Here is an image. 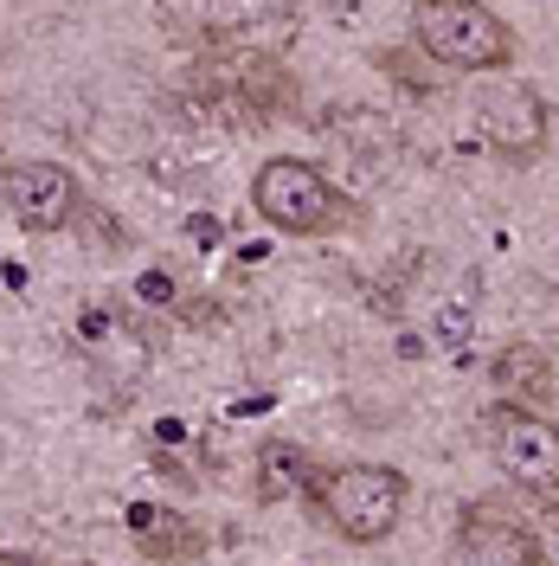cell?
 <instances>
[{
    "instance_id": "obj_1",
    "label": "cell",
    "mask_w": 559,
    "mask_h": 566,
    "mask_svg": "<svg viewBox=\"0 0 559 566\" xmlns=\"http://www.w3.org/2000/svg\"><path fill=\"white\" fill-rule=\"evenodd\" d=\"M405 476L392 463H335L315 476V509L328 515V528L348 534L354 547H373V541H392L399 522H405Z\"/></svg>"
},
{
    "instance_id": "obj_2",
    "label": "cell",
    "mask_w": 559,
    "mask_h": 566,
    "mask_svg": "<svg viewBox=\"0 0 559 566\" xmlns=\"http://www.w3.org/2000/svg\"><path fill=\"white\" fill-rule=\"evenodd\" d=\"M251 207H257L264 226L296 232V239H321V232H335V226L354 219L348 193L321 175V168L296 161V155H271V161L251 175Z\"/></svg>"
},
{
    "instance_id": "obj_3",
    "label": "cell",
    "mask_w": 559,
    "mask_h": 566,
    "mask_svg": "<svg viewBox=\"0 0 559 566\" xmlns=\"http://www.w3.org/2000/svg\"><path fill=\"white\" fill-rule=\"evenodd\" d=\"M412 39L437 65L451 71H508L515 65V33L483 0H419L412 7Z\"/></svg>"
},
{
    "instance_id": "obj_4",
    "label": "cell",
    "mask_w": 559,
    "mask_h": 566,
    "mask_svg": "<svg viewBox=\"0 0 559 566\" xmlns=\"http://www.w3.org/2000/svg\"><path fill=\"white\" fill-rule=\"evenodd\" d=\"M483 431H489L495 470H502L521 495H534L540 509H553L559 515V424L502 399L489 419H483Z\"/></svg>"
},
{
    "instance_id": "obj_5",
    "label": "cell",
    "mask_w": 559,
    "mask_h": 566,
    "mask_svg": "<svg viewBox=\"0 0 559 566\" xmlns=\"http://www.w3.org/2000/svg\"><path fill=\"white\" fill-rule=\"evenodd\" d=\"M444 566H540V541H534V528L515 522L508 509L476 502V509L456 522Z\"/></svg>"
},
{
    "instance_id": "obj_6",
    "label": "cell",
    "mask_w": 559,
    "mask_h": 566,
    "mask_svg": "<svg viewBox=\"0 0 559 566\" xmlns=\"http://www.w3.org/2000/svg\"><path fill=\"white\" fill-rule=\"evenodd\" d=\"M0 193H7V212L27 232H65L71 212H77V180L59 161H13L0 175Z\"/></svg>"
},
{
    "instance_id": "obj_7",
    "label": "cell",
    "mask_w": 559,
    "mask_h": 566,
    "mask_svg": "<svg viewBox=\"0 0 559 566\" xmlns=\"http://www.w3.org/2000/svg\"><path fill=\"white\" fill-rule=\"evenodd\" d=\"M129 534L148 560H200L207 554V534L161 502H129Z\"/></svg>"
},
{
    "instance_id": "obj_8",
    "label": "cell",
    "mask_w": 559,
    "mask_h": 566,
    "mask_svg": "<svg viewBox=\"0 0 559 566\" xmlns=\"http://www.w3.org/2000/svg\"><path fill=\"white\" fill-rule=\"evenodd\" d=\"M489 380L502 387V399H508V406L540 412V399H553V360L534 348V342H508V348L495 354Z\"/></svg>"
},
{
    "instance_id": "obj_9",
    "label": "cell",
    "mask_w": 559,
    "mask_h": 566,
    "mask_svg": "<svg viewBox=\"0 0 559 566\" xmlns=\"http://www.w3.org/2000/svg\"><path fill=\"white\" fill-rule=\"evenodd\" d=\"M315 458L289 438H264L257 444V502H289V495L315 490Z\"/></svg>"
},
{
    "instance_id": "obj_10",
    "label": "cell",
    "mask_w": 559,
    "mask_h": 566,
    "mask_svg": "<svg viewBox=\"0 0 559 566\" xmlns=\"http://www.w3.org/2000/svg\"><path fill=\"white\" fill-rule=\"evenodd\" d=\"M141 296H155V303H168V296H175V283H168L161 271H155V277H141Z\"/></svg>"
},
{
    "instance_id": "obj_11",
    "label": "cell",
    "mask_w": 559,
    "mask_h": 566,
    "mask_svg": "<svg viewBox=\"0 0 559 566\" xmlns=\"http://www.w3.org/2000/svg\"><path fill=\"white\" fill-rule=\"evenodd\" d=\"M0 566H39L33 554H13V547H0Z\"/></svg>"
}]
</instances>
